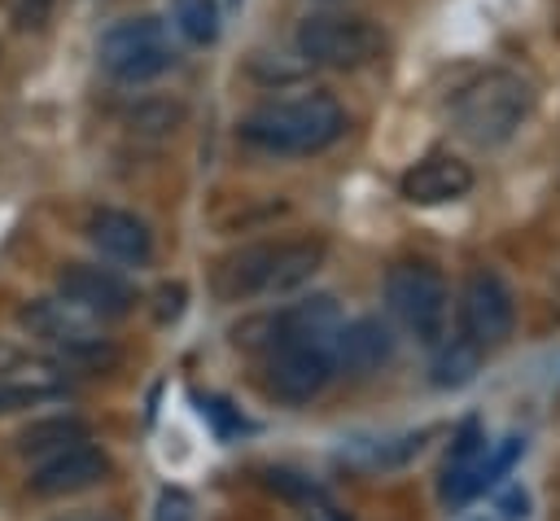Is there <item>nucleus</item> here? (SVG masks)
<instances>
[{
    "mask_svg": "<svg viewBox=\"0 0 560 521\" xmlns=\"http://www.w3.org/2000/svg\"><path fill=\"white\" fill-rule=\"evenodd\" d=\"M385 311L389 320L411 333L416 341H438L442 328H446V315H451V293H446V280L433 263H394L385 271Z\"/></svg>",
    "mask_w": 560,
    "mask_h": 521,
    "instance_id": "nucleus-6",
    "label": "nucleus"
},
{
    "mask_svg": "<svg viewBox=\"0 0 560 521\" xmlns=\"http://www.w3.org/2000/svg\"><path fill=\"white\" fill-rule=\"evenodd\" d=\"M96 61L118 83H149V79L166 74L179 61V48H175L166 22H158V18H122L101 35Z\"/></svg>",
    "mask_w": 560,
    "mask_h": 521,
    "instance_id": "nucleus-5",
    "label": "nucleus"
},
{
    "mask_svg": "<svg viewBox=\"0 0 560 521\" xmlns=\"http://www.w3.org/2000/svg\"><path fill=\"white\" fill-rule=\"evenodd\" d=\"M88 438V420L83 416H74V412H57V416H39V420H31L22 433H18V455H26V460H44V455H52V451H61V447H70V442H83Z\"/></svg>",
    "mask_w": 560,
    "mask_h": 521,
    "instance_id": "nucleus-17",
    "label": "nucleus"
},
{
    "mask_svg": "<svg viewBox=\"0 0 560 521\" xmlns=\"http://www.w3.org/2000/svg\"><path fill=\"white\" fill-rule=\"evenodd\" d=\"M57 298H66L74 311L92 320H122L136 306V289L118 271L92 263H66L57 271Z\"/></svg>",
    "mask_w": 560,
    "mask_h": 521,
    "instance_id": "nucleus-12",
    "label": "nucleus"
},
{
    "mask_svg": "<svg viewBox=\"0 0 560 521\" xmlns=\"http://www.w3.org/2000/svg\"><path fill=\"white\" fill-rule=\"evenodd\" d=\"M324 241L315 236H289V241H254L214 263L210 289L219 302H249V298H280L302 289L319 263H324Z\"/></svg>",
    "mask_w": 560,
    "mask_h": 521,
    "instance_id": "nucleus-1",
    "label": "nucleus"
},
{
    "mask_svg": "<svg viewBox=\"0 0 560 521\" xmlns=\"http://www.w3.org/2000/svg\"><path fill=\"white\" fill-rule=\"evenodd\" d=\"M70 394V368L61 359L26 355L18 346H0V416L39 407L48 398Z\"/></svg>",
    "mask_w": 560,
    "mask_h": 521,
    "instance_id": "nucleus-10",
    "label": "nucleus"
},
{
    "mask_svg": "<svg viewBox=\"0 0 560 521\" xmlns=\"http://www.w3.org/2000/svg\"><path fill=\"white\" fill-rule=\"evenodd\" d=\"M52 18V0H9V22L18 31H44Z\"/></svg>",
    "mask_w": 560,
    "mask_h": 521,
    "instance_id": "nucleus-21",
    "label": "nucleus"
},
{
    "mask_svg": "<svg viewBox=\"0 0 560 521\" xmlns=\"http://www.w3.org/2000/svg\"><path fill=\"white\" fill-rule=\"evenodd\" d=\"M109 473H114L109 455H105L92 438H83V442H70V447H61V451L35 460L26 486H31V495H39V499H66V495H83V490L101 486Z\"/></svg>",
    "mask_w": 560,
    "mask_h": 521,
    "instance_id": "nucleus-11",
    "label": "nucleus"
},
{
    "mask_svg": "<svg viewBox=\"0 0 560 521\" xmlns=\"http://www.w3.org/2000/svg\"><path fill=\"white\" fill-rule=\"evenodd\" d=\"M468 521H508V517H499V512H481V517H468Z\"/></svg>",
    "mask_w": 560,
    "mask_h": 521,
    "instance_id": "nucleus-25",
    "label": "nucleus"
},
{
    "mask_svg": "<svg viewBox=\"0 0 560 521\" xmlns=\"http://www.w3.org/2000/svg\"><path fill=\"white\" fill-rule=\"evenodd\" d=\"M153 521H192V503L184 490H162L158 495V508H153Z\"/></svg>",
    "mask_w": 560,
    "mask_h": 521,
    "instance_id": "nucleus-22",
    "label": "nucleus"
},
{
    "mask_svg": "<svg viewBox=\"0 0 560 521\" xmlns=\"http://www.w3.org/2000/svg\"><path fill=\"white\" fill-rule=\"evenodd\" d=\"M481 355H486V350H481V346H472V341L459 333V337H451V341H442V346H438L433 368H429V372H433L429 381H433L438 390H459V385H468V381L477 377Z\"/></svg>",
    "mask_w": 560,
    "mask_h": 521,
    "instance_id": "nucleus-18",
    "label": "nucleus"
},
{
    "mask_svg": "<svg viewBox=\"0 0 560 521\" xmlns=\"http://www.w3.org/2000/svg\"><path fill=\"white\" fill-rule=\"evenodd\" d=\"M346 131V109L337 96L328 92H306V96H289V101H267L258 109L245 114L241 123V140L276 153V158H311L324 153L328 144H337Z\"/></svg>",
    "mask_w": 560,
    "mask_h": 521,
    "instance_id": "nucleus-2",
    "label": "nucleus"
},
{
    "mask_svg": "<svg viewBox=\"0 0 560 521\" xmlns=\"http://www.w3.org/2000/svg\"><path fill=\"white\" fill-rule=\"evenodd\" d=\"M88 241L114 258V263H127V267H144L153 258V232L140 215L131 210H114V206H101L88 215Z\"/></svg>",
    "mask_w": 560,
    "mask_h": 521,
    "instance_id": "nucleus-15",
    "label": "nucleus"
},
{
    "mask_svg": "<svg viewBox=\"0 0 560 521\" xmlns=\"http://www.w3.org/2000/svg\"><path fill=\"white\" fill-rule=\"evenodd\" d=\"M451 114L459 136H468L481 149H499L534 114V83L516 70H481L472 83L459 88Z\"/></svg>",
    "mask_w": 560,
    "mask_h": 521,
    "instance_id": "nucleus-3",
    "label": "nucleus"
},
{
    "mask_svg": "<svg viewBox=\"0 0 560 521\" xmlns=\"http://www.w3.org/2000/svg\"><path fill=\"white\" fill-rule=\"evenodd\" d=\"M512 324H516V298L508 280L494 267H472L459 289V333L472 346L494 350L499 341L512 337Z\"/></svg>",
    "mask_w": 560,
    "mask_h": 521,
    "instance_id": "nucleus-9",
    "label": "nucleus"
},
{
    "mask_svg": "<svg viewBox=\"0 0 560 521\" xmlns=\"http://www.w3.org/2000/svg\"><path fill=\"white\" fill-rule=\"evenodd\" d=\"M197 412H201L206 425H214L219 438H232V433H245V429H249L245 416L232 412V403H223V398H201V394H197Z\"/></svg>",
    "mask_w": 560,
    "mask_h": 521,
    "instance_id": "nucleus-20",
    "label": "nucleus"
},
{
    "mask_svg": "<svg viewBox=\"0 0 560 521\" xmlns=\"http://www.w3.org/2000/svg\"><path fill=\"white\" fill-rule=\"evenodd\" d=\"M394 355V328L376 315H359V320H341V328L332 333V368L363 377L372 368H381Z\"/></svg>",
    "mask_w": 560,
    "mask_h": 521,
    "instance_id": "nucleus-16",
    "label": "nucleus"
},
{
    "mask_svg": "<svg viewBox=\"0 0 560 521\" xmlns=\"http://www.w3.org/2000/svg\"><path fill=\"white\" fill-rule=\"evenodd\" d=\"M324 4H337V0H324Z\"/></svg>",
    "mask_w": 560,
    "mask_h": 521,
    "instance_id": "nucleus-26",
    "label": "nucleus"
},
{
    "mask_svg": "<svg viewBox=\"0 0 560 521\" xmlns=\"http://www.w3.org/2000/svg\"><path fill=\"white\" fill-rule=\"evenodd\" d=\"M486 451H490V442H486L481 420H464V425L455 429V438H451L446 460H442V477H438L442 503L459 508V503H468L472 495H481V464H486Z\"/></svg>",
    "mask_w": 560,
    "mask_h": 521,
    "instance_id": "nucleus-14",
    "label": "nucleus"
},
{
    "mask_svg": "<svg viewBox=\"0 0 560 521\" xmlns=\"http://www.w3.org/2000/svg\"><path fill=\"white\" fill-rule=\"evenodd\" d=\"M381 48H385V35L363 13H311L298 26V53L306 66L359 70V66H372Z\"/></svg>",
    "mask_w": 560,
    "mask_h": 521,
    "instance_id": "nucleus-7",
    "label": "nucleus"
},
{
    "mask_svg": "<svg viewBox=\"0 0 560 521\" xmlns=\"http://www.w3.org/2000/svg\"><path fill=\"white\" fill-rule=\"evenodd\" d=\"M468 188H472V166L455 153H424L416 166H407L398 184V193L411 206H446L468 197Z\"/></svg>",
    "mask_w": 560,
    "mask_h": 521,
    "instance_id": "nucleus-13",
    "label": "nucleus"
},
{
    "mask_svg": "<svg viewBox=\"0 0 560 521\" xmlns=\"http://www.w3.org/2000/svg\"><path fill=\"white\" fill-rule=\"evenodd\" d=\"M175 26L188 44H214L219 39V4L214 0H171Z\"/></svg>",
    "mask_w": 560,
    "mask_h": 521,
    "instance_id": "nucleus-19",
    "label": "nucleus"
},
{
    "mask_svg": "<svg viewBox=\"0 0 560 521\" xmlns=\"http://www.w3.org/2000/svg\"><path fill=\"white\" fill-rule=\"evenodd\" d=\"M52 521H122V517L109 512V508H74V512H61Z\"/></svg>",
    "mask_w": 560,
    "mask_h": 521,
    "instance_id": "nucleus-24",
    "label": "nucleus"
},
{
    "mask_svg": "<svg viewBox=\"0 0 560 521\" xmlns=\"http://www.w3.org/2000/svg\"><path fill=\"white\" fill-rule=\"evenodd\" d=\"M332 341H276L267 346L262 363V390L276 403L302 407L332 381Z\"/></svg>",
    "mask_w": 560,
    "mask_h": 521,
    "instance_id": "nucleus-8",
    "label": "nucleus"
},
{
    "mask_svg": "<svg viewBox=\"0 0 560 521\" xmlns=\"http://www.w3.org/2000/svg\"><path fill=\"white\" fill-rule=\"evenodd\" d=\"M22 333H31L44 350H52V359H61L66 368H101L114 363V346L96 333V320L74 311L66 298H35L18 311Z\"/></svg>",
    "mask_w": 560,
    "mask_h": 521,
    "instance_id": "nucleus-4",
    "label": "nucleus"
},
{
    "mask_svg": "<svg viewBox=\"0 0 560 521\" xmlns=\"http://www.w3.org/2000/svg\"><path fill=\"white\" fill-rule=\"evenodd\" d=\"M131 123H136L140 131H166V127L179 123V109H175V105H149V109H136Z\"/></svg>",
    "mask_w": 560,
    "mask_h": 521,
    "instance_id": "nucleus-23",
    "label": "nucleus"
}]
</instances>
